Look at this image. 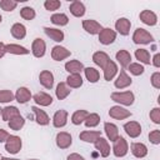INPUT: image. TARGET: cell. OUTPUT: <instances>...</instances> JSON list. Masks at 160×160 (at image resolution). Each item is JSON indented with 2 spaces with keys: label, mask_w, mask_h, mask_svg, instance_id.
<instances>
[{
  "label": "cell",
  "mask_w": 160,
  "mask_h": 160,
  "mask_svg": "<svg viewBox=\"0 0 160 160\" xmlns=\"http://www.w3.org/2000/svg\"><path fill=\"white\" fill-rule=\"evenodd\" d=\"M149 140L155 145L160 144V130H152L149 134Z\"/></svg>",
  "instance_id": "cell-46"
},
{
  "label": "cell",
  "mask_w": 160,
  "mask_h": 160,
  "mask_svg": "<svg viewBox=\"0 0 160 160\" xmlns=\"http://www.w3.org/2000/svg\"><path fill=\"white\" fill-rule=\"evenodd\" d=\"M1 160H18V159H10V158H1Z\"/></svg>",
  "instance_id": "cell-53"
},
{
  "label": "cell",
  "mask_w": 160,
  "mask_h": 160,
  "mask_svg": "<svg viewBox=\"0 0 160 160\" xmlns=\"http://www.w3.org/2000/svg\"><path fill=\"white\" fill-rule=\"evenodd\" d=\"M88 115H89V112L86 110H76L71 116V122L74 125H80L82 121H85Z\"/></svg>",
  "instance_id": "cell-35"
},
{
  "label": "cell",
  "mask_w": 160,
  "mask_h": 160,
  "mask_svg": "<svg viewBox=\"0 0 160 160\" xmlns=\"http://www.w3.org/2000/svg\"><path fill=\"white\" fill-rule=\"evenodd\" d=\"M128 70L132 74V75H135V76H139V75H141L142 72H144V66L142 65H140L139 62H130L129 64V66H128Z\"/></svg>",
  "instance_id": "cell-41"
},
{
  "label": "cell",
  "mask_w": 160,
  "mask_h": 160,
  "mask_svg": "<svg viewBox=\"0 0 160 160\" xmlns=\"http://www.w3.org/2000/svg\"><path fill=\"white\" fill-rule=\"evenodd\" d=\"M111 100L116 101L119 104L130 106L134 102V94L131 91H122V92H112L111 94Z\"/></svg>",
  "instance_id": "cell-1"
},
{
  "label": "cell",
  "mask_w": 160,
  "mask_h": 160,
  "mask_svg": "<svg viewBox=\"0 0 160 160\" xmlns=\"http://www.w3.org/2000/svg\"><path fill=\"white\" fill-rule=\"evenodd\" d=\"M9 136H10V134H9L6 130H4V129H0V142H4V141H6Z\"/></svg>",
  "instance_id": "cell-49"
},
{
  "label": "cell",
  "mask_w": 160,
  "mask_h": 160,
  "mask_svg": "<svg viewBox=\"0 0 160 160\" xmlns=\"http://www.w3.org/2000/svg\"><path fill=\"white\" fill-rule=\"evenodd\" d=\"M131 152L135 158H144L148 154V148L142 142H132L131 144Z\"/></svg>",
  "instance_id": "cell-24"
},
{
  "label": "cell",
  "mask_w": 160,
  "mask_h": 160,
  "mask_svg": "<svg viewBox=\"0 0 160 160\" xmlns=\"http://www.w3.org/2000/svg\"><path fill=\"white\" fill-rule=\"evenodd\" d=\"M104 129H105V132L108 135V138L110 139V141H115L118 138H119V130H118V126L115 124H111V122H105L104 124Z\"/></svg>",
  "instance_id": "cell-26"
},
{
  "label": "cell",
  "mask_w": 160,
  "mask_h": 160,
  "mask_svg": "<svg viewBox=\"0 0 160 160\" xmlns=\"http://www.w3.org/2000/svg\"><path fill=\"white\" fill-rule=\"evenodd\" d=\"M101 136V132L100 131H92V130H86V131H82L80 132V140L85 141V142H95Z\"/></svg>",
  "instance_id": "cell-23"
},
{
  "label": "cell",
  "mask_w": 160,
  "mask_h": 160,
  "mask_svg": "<svg viewBox=\"0 0 160 160\" xmlns=\"http://www.w3.org/2000/svg\"><path fill=\"white\" fill-rule=\"evenodd\" d=\"M68 160H85V159H84L81 155L74 152V154H70V155L68 156Z\"/></svg>",
  "instance_id": "cell-51"
},
{
  "label": "cell",
  "mask_w": 160,
  "mask_h": 160,
  "mask_svg": "<svg viewBox=\"0 0 160 160\" xmlns=\"http://www.w3.org/2000/svg\"><path fill=\"white\" fill-rule=\"evenodd\" d=\"M85 125L88 126V128H94V126H96L99 122H100V116L98 115V114H95V112H92V114H89L88 116H86V119H85Z\"/></svg>",
  "instance_id": "cell-40"
},
{
  "label": "cell",
  "mask_w": 160,
  "mask_h": 160,
  "mask_svg": "<svg viewBox=\"0 0 160 160\" xmlns=\"http://www.w3.org/2000/svg\"><path fill=\"white\" fill-rule=\"evenodd\" d=\"M5 51L14 54V55H26L29 54V50L24 46H20L18 44H8L5 45Z\"/></svg>",
  "instance_id": "cell-28"
},
{
  "label": "cell",
  "mask_w": 160,
  "mask_h": 160,
  "mask_svg": "<svg viewBox=\"0 0 160 160\" xmlns=\"http://www.w3.org/2000/svg\"><path fill=\"white\" fill-rule=\"evenodd\" d=\"M130 28H131V22L126 18H120L115 22V29L121 35H128L130 32Z\"/></svg>",
  "instance_id": "cell-14"
},
{
  "label": "cell",
  "mask_w": 160,
  "mask_h": 160,
  "mask_svg": "<svg viewBox=\"0 0 160 160\" xmlns=\"http://www.w3.org/2000/svg\"><path fill=\"white\" fill-rule=\"evenodd\" d=\"M18 115H20V112H19L16 106H6L1 110V116L5 121H9V120H11L12 118H15Z\"/></svg>",
  "instance_id": "cell-32"
},
{
  "label": "cell",
  "mask_w": 160,
  "mask_h": 160,
  "mask_svg": "<svg viewBox=\"0 0 160 160\" xmlns=\"http://www.w3.org/2000/svg\"><path fill=\"white\" fill-rule=\"evenodd\" d=\"M151 85L155 89H160V72H154L151 75Z\"/></svg>",
  "instance_id": "cell-48"
},
{
  "label": "cell",
  "mask_w": 160,
  "mask_h": 160,
  "mask_svg": "<svg viewBox=\"0 0 160 160\" xmlns=\"http://www.w3.org/2000/svg\"><path fill=\"white\" fill-rule=\"evenodd\" d=\"M82 28H84V30H86V31H88L89 34H91V35L99 34V32L102 30V26H101L96 20H92V19L84 20V21H82Z\"/></svg>",
  "instance_id": "cell-8"
},
{
  "label": "cell",
  "mask_w": 160,
  "mask_h": 160,
  "mask_svg": "<svg viewBox=\"0 0 160 160\" xmlns=\"http://www.w3.org/2000/svg\"><path fill=\"white\" fill-rule=\"evenodd\" d=\"M29 160H36V159H29Z\"/></svg>",
  "instance_id": "cell-55"
},
{
  "label": "cell",
  "mask_w": 160,
  "mask_h": 160,
  "mask_svg": "<svg viewBox=\"0 0 160 160\" xmlns=\"http://www.w3.org/2000/svg\"><path fill=\"white\" fill-rule=\"evenodd\" d=\"M65 70L70 74H79L81 70H84V65L79 60H70L65 64Z\"/></svg>",
  "instance_id": "cell-30"
},
{
  "label": "cell",
  "mask_w": 160,
  "mask_h": 160,
  "mask_svg": "<svg viewBox=\"0 0 160 160\" xmlns=\"http://www.w3.org/2000/svg\"><path fill=\"white\" fill-rule=\"evenodd\" d=\"M20 16L25 20H32L35 18V10L30 6H25L20 10Z\"/></svg>",
  "instance_id": "cell-42"
},
{
  "label": "cell",
  "mask_w": 160,
  "mask_h": 160,
  "mask_svg": "<svg viewBox=\"0 0 160 160\" xmlns=\"http://www.w3.org/2000/svg\"><path fill=\"white\" fill-rule=\"evenodd\" d=\"M15 95L10 90H0V102H10L12 101Z\"/></svg>",
  "instance_id": "cell-44"
},
{
  "label": "cell",
  "mask_w": 160,
  "mask_h": 160,
  "mask_svg": "<svg viewBox=\"0 0 160 160\" xmlns=\"http://www.w3.org/2000/svg\"><path fill=\"white\" fill-rule=\"evenodd\" d=\"M66 84L70 86V88H80L82 85V78L80 74H70L66 79Z\"/></svg>",
  "instance_id": "cell-33"
},
{
  "label": "cell",
  "mask_w": 160,
  "mask_h": 160,
  "mask_svg": "<svg viewBox=\"0 0 160 160\" xmlns=\"http://www.w3.org/2000/svg\"><path fill=\"white\" fill-rule=\"evenodd\" d=\"M45 49H46V45H45V41L42 39L38 38V39H35L32 41L31 51H32L35 58H42L44 54H45Z\"/></svg>",
  "instance_id": "cell-9"
},
{
  "label": "cell",
  "mask_w": 160,
  "mask_h": 160,
  "mask_svg": "<svg viewBox=\"0 0 160 160\" xmlns=\"http://www.w3.org/2000/svg\"><path fill=\"white\" fill-rule=\"evenodd\" d=\"M69 10H70V12H71L74 16H76V18H80V16H82V15L85 14V6H84V4H82L81 1H79V0L72 1V2L70 4V6H69Z\"/></svg>",
  "instance_id": "cell-22"
},
{
  "label": "cell",
  "mask_w": 160,
  "mask_h": 160,
  "mask_svg": "<svg viewBox=\"0 0 160 160\" xmlns=\"http://www.w3.org/2000/svg\"><path fill=\"white\" fill-rule=\"evenodd\" d=\"M84 71H85L86 79H88L90 82H96V81L99 80V78H100L99 71H98L96 69H94V68H86V69H84Z\"/></svg>",
  "instance_id": "cell-38"
},
{
  "label": "cell",
  "mask_w": 160,
  "mask_h": 160,
  "mask_svg": "<svg viewBox=\"0 0 160 160\" xmlns=\"http://www.w3.org/2000/svg\"><path fill=\"white\" fill-rule=\"evenodd\" d=\"M135 58L142 64H150V52L146 49L135 50Z\"/></svg>",
  "instance_id": "cell-37"
},
{
  "label": "cell",
  "mask_w": 160,
  "mask_h": 160,
  "mask_svg": "<svg viewBox=\"0 0 160 160\" xmlns=\"http://www.w3.org/2000/svg\"><path fill=\"white\" fill-rule=\"evenodd\" d=\"M32 99H34V101H35L36 104H39V105H41V106H49V105H51V102H52L51 95H49V94H46V92H42V91L36 92V94L32 96Z\"/></svg>",
  "instance_id": "cell-18"
},
{
  "label": "cell",
  "mask_w": 160,
  "mask_h": 160,
  "mask_svg": "<svg viewBox=\"0 0 160 160\" xmlns=\"http://www.w3.org/2000/svg\"><path fill=\"white\" fill-rule=\"evenodd\" d=\"M124 130H125V132L130 138H138L141 134V126L136 121H129V122H126L124 125Z\"/></svg>",
  "instance_id": "cell-10"
},
{
  "label": "cell",
  "mask_w": 160,
  "mask_h": 160,
  "mask_svg": "<svg viewBox=\"0 0 160 160\" xmlns=\"http://www.w3.org/2000/svg\"><path fill=\"white\" fill-rule=\"evenodd\" d=\"M15 99H16L18 102L25 104V102H28V101L31 99V92H30V90H29L28 88H24V86H22V88H19V89L16 90Z\"/></svg>",
  "instance_id": "cell-20"
},
{
  "label": "cell",
  "mask_w": 160,
  "mask_h": 160,
  "mask_svg": "<svg viewBox=\"0 0 160 160\" xmlns=\"http://www.w3.org/2000/svg\"><path fill=\"white\" fill-rule=\"evenodd\" d=\"M70 88H68V85L65 84V82H59L58 84V86H56V90H55V92H56V98L59 99V100H62V99H65L69 94H70Z\"/></svg>",
  "instance_id": "cell-34"
},
{
  "label": "cell",
  "mask_w": 160,
  "mask_h": 160,
  "mask_svg": "<svg viewBox=\"0 0 160 160\" xmlns=\"http://www.w3.org/2000/svg\"><path fill=\"white\" fill-rule=\"evenodd\" d=\"M131 82H132L131 78L126 74L125 70H121L120 74H119V76H118V79L115 80V88L124 89V88H128L129 85H131Z\"/></svg>",
  "instance_id": "cell-15"
},
{
  "label": "cell",
  "mask_w": 160,
  "mask_h": 160,
  "mask_svg": "<svg viewBox=\"0 0 160 160\" xmlns=\"http://www.w3.org/2000/svg\"><path fill=\"white\" fill-rule=\"evenodd\" d=\"M44 31H45V34H46L50 39H52V40L56 41V42H61V41L64 40V32H62L61 30H59V29L44 28Z\"/></svg>",
  "instance_id": "cell-27"
},
{
  "label": "cell",
  "mask_w": 160,
  "mask_h": 160,
  "mask_svg": "<svg viewBox=\"0 0 160 160\" xmlns=\"http://www.w3.org/2000/svg\"><path fill=\"white\" fill-rule=\"evenodd\" d=\"M18 6V1L14 0H1L0 1V8L5 11H11Z\"/></svg>",
  "instance_id": "cell-43"
},
{
  "label": "cell",
  "mask_w": 160,
  "mask_h": 160,
  "mask_svg": "<svg viewBox=\"0 0 160 160\" xmlns=\"http://www.w3.org/2000/svg\"><path fill=\"white\" fill-rule=\"evenodd\" d=\"M140 20L146 24V25H150V26H154L156 22H158V16L154 11L151 10H142L140 12Z\"/></svg>",
  "instance_id": "cell-13"
},
{
  "label": "cell",
  "mask_w": 160,
  "mask_h": 160,
  "mask_svg": "<svg viewBox=\"0 0 160 160\" xmlns=\"http://www.w3.org/2000/svg\"><path fill=\"white\" fill-rule=\"evenodd\" d=\"M31 110L35 112V120H36V122H38L39 125H48V124H49L50 119H49L48 114H46L44 110H41V109L36 108V106H32Z\"/></svg>",
  "instance_id": "cell-21"
},
{
  "label": "cell",
  "mask_w": 160,
  "mask_h": 160,
  "mask_svg": "<svg viewBox=\"0 0 160 160\" xmlns=\"http://www.w3.org/2000/svg\"><path fill=\"white\" fill-rule=\"evenodd\" d=\"M150 119L152 120V122L160 124V109L159 108H154L150 111Z\"/></svg>",
  "instance_id": "cell-47"
},
{
  "label": "cell",
  "mask_w": 160,
  "mask_h": 160,
  "mask_svg": "<svg viewBox=\"0 0 160 160\" xmlns=\"http://www.w3.org/2000/svg\"><path fill=\"white\" fill-rule=\"evenodd\" d=\"M128 150H129V146H128V142L126 140L122 138V136H119L115 141H114V146H112V152L116 158H122L128 154Z\"/></svg>",
  "instance_id": "cell-3"
},
{
  "label": "cell",
  "mask_w": 160,
  "mask_h": 160,
  "mask_svg": "<svg viewBox=\"0 0 160 160\" xmlns=\"http://www.w3.org/2000/svg\"><path fill=\"white\" fill-rule=\"evenodd\" d=\"M8 122H9V128H10L11 130H15V131H18V130H20V129L24 126V124H25V120H24V118H22L21 115H18V116L12 118L11 120H9Z\"/></svg>",
  "instance_id": "cell-36"
},
{
  "label": "cell",
  "mask_w": 160,
  "mask_h": 160,
  "mask_svg": "<svg viewBox=\"0 0 160 160\" xmlns=\"http://www.w3.org/2000/svg\"><path fill=\"white\" fill-rule=\"evenodd\" d=\"M50 20H51L52 24L60 25V26H64V25H66L69 22V18L65 14H54Z\"/></svg>",
  "instance_id": "cell-39"
},
{
  "label": "cell",
  "mask_w": 160,
  "mask_h": 160,
  "mask_svg": "<svg viewBox=\"0 0 160 160\" xmlns=\"http://www.w3.org/2000/svg\"><path fill=\"white\" fill-rule=\"evenodd\" d=\"M152 64L155 68H160V54H155L152 58Z\"/></svg>",
  "instance_id": "cell-50"
},
{
  "label": "cell",
  "mask_w": 160,
  "mask_h": 160,
  "mask_svg": "<svg viewBox=\"0 0 160 160\" xmlns=\"http://www.w3.org/2000/svg\"><path fill=\"white\" fill-rule=\"evenodd\" d=\"M5 54H6V51H5V44H2V42L0 41V59H1Z\"/></svg>",
  "instance_id": "cell-52"
},
{
  "label": "cell",
  "mask_w": 160,
  "mask_h": 160,
  "mask_svg": "<svg viewBox=\"0 0 160 160\" xmlns=\"http://www.w3.org/2000/svg\"><path fill=\"white\" fill-rule=\"evenodd\" d=\"M72 142V138L69 132H65V131H61L56 135V145L60 148V149H68Z\"/></svg>",
  "instance_id": "cell-11"
},
{
  "label": "cell",
  "mask_w": 160,
  "mask_h": 160,
  "mask_svg": "<svg viewBox=\"0 0 160 160\" xmlns=\"http://www.w3.org/2000/svg\"><path fill=\"white\" fill-rule=\"evenodd\" d=\"M1 20H2V18H1V15H0V22H1Z\"/></svg>",
  "instance_id": "cell-54"
},
{
  "label": "cell",
  "mask_w": 160,
  "mask_h": 160,
  "mask_svg": "<svg viewBox=\"0 0 160 160\" xmlns=\"http://www.w3.org/2000/svg\"><path fill=\"white\" fill-rule=\"evenodd\" d=\"M44 6L46 10L49 11H54V10H58L60 6H61V2L59 0H46L44 2Z\"/></svg>",
  "instance_id": "cell-45"
},
{
  "label": "cell",
  "mask_w": 160,
  "mask_h": 160,
  "mask_svg": "<svg viewBox=\"0 0 160 160\" xmlns=\"http://www.w3.org/2000/svg\"><path fill=\"white\" fill-rule=\"evenodd\" d=\"M68 121V111L66 110H59L55 112L52 118V124L55 128H62L66 125Z\"/></svg>",
  "instance_id": "cell-17"
},
{
  "label": "cell",
  "mask_w": 160,
  "mask_h": 160,
  "mask_svg": "<svg viewBox=\"0 0 160 160\" xmlns=\"http://www.w3.org/2000/svg\"><path fill=\"white\" fill-rule=\"evenodd\" d=\"M109 115H110V118H112V119L124 120V119L131 116V112H130L129 110L121 108V106H112V108H110V110H109Z\"/></svg>",
  "instance_id": "cell-6"
},
{
  "label": "cell",
  "mask_w": 160,
  "mask_h": 160,
  "mask_svg": "<svg viewBox=\"0 0 160 160\" xmlns=\"http://www.w3.org/2000/svg\"><path fill=\"white\" fill-rule=\"evenodd\" d=\"M102 70H104V78H105V80L110 81V80L116 75V72H118V66H116V64H115L112 60H110Z\"/></svg>",
  "instance_id": "cell-25"
},
{
  "label": "cell",
  "mask_w": 160,
  "mask_h": 160,
  "mask_svg": "<svg viewBox=\"0 0 160 160\" xmlns=\"http://www.w3.org/2000/svg\"><path fill=\"white\" fill-rule=\"evenodd\" d=\"M39 80H40V84L46 89H51L54 85V75L49 70H42L39 75Z\"/></svg>",
  "instance_id": "cell-12"
},
{
  "label": "cell",
  "mask_w": 160,
  "mask_h": 160,
  "mask_svg": "<svg viewBox=\"0 0 160 160\" xmlns=\"http://www.w3.org/2000/svg\"><path fill=\"white\" fill-rule=\"evenodd\" d=\"M94 144H95V148L100 151V155L102 158H108L109 156V154H110V145H109V142H108L106 139H104V138L100 136Z\"/></svg>",
  "instance_id": "cell-16"
},
{
  "label": "cell",
  "mask_w": 160,
  "mask_h": 160,
  "mask_svg": "<svg viewBox=\"0 0 160 160\" xmlns=\"http://www.w3.org/2000/svg\"><path fill=\"white\" fill-rule=\"evenodd\" d=\"M115 56H116V60L120 62V65L122 68H128L129 66V64L131 61V55H130V52L128 50H119Z\"/></svg>",
  "instance_id": "cell-29"
},
{
  "label": "cell",
  "mask_w": 160,
  "mask_h": 160,
  "mask_svg": "<svg viewBox=\"0 0 160 160\" xmlns=\"http://www.w3.org/2000/svg\"><path fill=\"white\" fill-rule=\"evenodd\" d=\"M92 61H94L98 66H100L101 69H104V68L106 66V64L110 61V58H109V55H108L106 52H104V51H96V52L92 55Z\"/></svg>",
  "instance_id": "cell-19"
},
{
  "label": "cell",
  "mask_w": 160,
  "mask_h": 160,
  "mask_svg": "<svg viewBox=\"0 0 160 160\" xmlns=\"http://www.w3.org/2000/svg\"><path fill=\"white\" fill-rule=\"evenodd\" d=\"M11 35H12L15 39H19V40L24 39L25 35H26V29H25V26H24L22 24H20V22L14 24V25L11 26Z\"/></svg>",
  "instance_id": "cell-31"
},
{
  "label": "cell",
  "mask_w": 160,
  "mask_h": 160,
  "mask_svg": "<svg viewBox=\"0 0 160 160\" xmlns=\"http://www.w3.org/2000/svg\"><path fill=\"white\" fill-rule=\"evenodd\" d=\"M132 40L135 44H149L154 40L152 35L146 31L145 29L142 28H138L135 31H134V35H132Z\"/></svg>",
  "instance_id": "cell-2"
},
{
  "label": "cell",
  "mask_w": 160,
  "mask_h": 160,
  "mask_svg": "<svg viewBox=\"0 0 160 160\" xmlns=\"http://www.w3.org/2000/svg\"><path fill=\"white\" fill-rule=\"evenodd\" d=\"M116 39V32L110 28H105L99 32V41L104 45H110Z\"/></svg>",
  "instance_id": "cell-5"
},
{
  "label": "cell",
  "mask_w": 160,
  "mask_h": 160,
  "mask_svg": "<svg viewBox=\"0 0 160 160\" xmlns=\"http://www.w3.org/2000/svg\"><path fill=\"white\" fill-rule=\"evenodd\" d=\"M1 110H2V109H0V115H1Z\"/></svg>",
  "instance_id": "cell-56"
},
{
  "label": "cell",
  "mask_w": 160,
  "mask_h": 160,
  "mask_svg": "<svg viewBox=\"0 0 160 160\" xmlns=\"http://www.w3.org/2000/svg\"><path fill=\"white\" fill-rule=\"evenodd\" d=\"M21 149V139L16 135H10L5 144V150L10 154H18Z\"/></svg>",
  "instance_id": "cell-4"
},
{
  "label": "cell",
  "mask_w": 160,
  "mask_h": 160,
  "mask_svg": "<svg viewBox=\"0 0 160 160\" xmlns=\"http://www.w3.org/2000/svg\"><path fill=\"white\" fill-rule=\"evenodd\" d=\"M70 50H68L66 48H64V46H60V45H56V46H54L52 48V50H51V58L55 60V61H61V60H64V59H66V58H69L70 56Z\"/></svg>",
  "instance_id": "cell-7"
}]
</instances>
